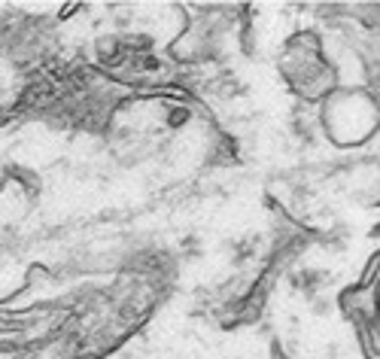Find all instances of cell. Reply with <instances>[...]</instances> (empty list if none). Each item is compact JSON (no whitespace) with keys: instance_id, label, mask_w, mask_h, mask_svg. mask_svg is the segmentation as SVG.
<instances>
[{"instance_id":"1","label":"cell","mask_w":380,"mask_h":359,"mask_svg":"<svg viewBox=\"0 0 380 359\" xmlns=\"http://www.w3.org/2000/svg\"><path fill=\"white\" fill-rule=\"evenodd\" d=\"M292 283H295V290H301V292H316V290H323L326 274L313 271V268H301L292 274Z\"/></svg>"},{"instance_id":"2","label":"cell","mask_w":380,"mask_h":359,"mask_svg":"<svg viewBox=\"0 0 380 359\" xmlns=\"http://www.w3.org/2000/svg\"><path fill=\"white\" fill-rule=\"evenodd\" d=\"M186 122H189V110L186 107H173L168 113V125L171 128H180V125H186Z\"/></svg>"}]
</instances>
